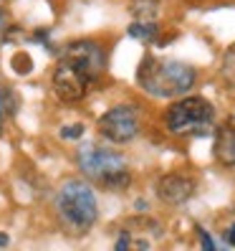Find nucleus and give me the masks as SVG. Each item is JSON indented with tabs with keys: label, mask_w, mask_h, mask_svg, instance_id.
<instances>
[{
	"label": "nucleus",
	"mask_w": 235,
	"mask_h": 251,
	"mask_svg": "<svg viewBox=\"0 0 235 251\" xmlns=\"http://www.w3.org/2000/svg\"><path fill=\"white\" fill-rule=\"evenodd\" d=\"M56 211L66 231L71 233H86L99 216V203L94 190L84 180H66L58 190L56 198Z\"/></svg>",
	"instance_id": "7ed1b4c3"
},
{
	"label": "nucleus",
	"mask_w": 235,
	"mask_h": 251,
	"mask_svg": "<svg viewBox=\"0 0 235 251\" xmlns=\"http://www.w3.org/2000/svg\"><path fill=\"white\" fill-rule=\"evenodd\" d=\"M10 112V97H8V89L0 84V129H3V122Z\"/></svg>",
	"instance_id": "f8f14e48"
},
{
	"label": "nucleus",
	"mask_w": 235,
	"mask_h": 251,
	"mask_svg": "<svg viewBox=\"0 0 235 251\" xmlns=\"http://www.w3.org/2000/svg\"><path fill=\"white\" fill-rule=\"evenodd\" d=\"M157 33H159V28L154 21H134L129 25V36L142 41V43H152L157 38Z\"/></svg>",
	"instance_id": "9d476101"
},
{
	"label": "nucleus",
	"mask_w": 235,
	"mask_h": 251,
	"mask_svg": "<svg viewBox=\"0 0 235 251\" xmlns=\"http://www.w3.org/2000/svg\"><path fill=\"white\" fill-rule=\"evenodd\" d=\"M215 160L225 168L235 165V122H223L215 132V145H213Z\"/></svg>",
	"instance_id": "1a4fd4ad"
},
{
	"label": "nucleus",
	"mask_w": 235,
	"mask_h": 251,
	"mask_svg": "<svg viewBox=\"0 0 235 251\" xmlns=\"http://www.w3.org/2000/svg\"><path fill=\"white\" fill-rule=\"evenodd\" d=\"M223 71L230 81H235V46L225 53V64H223Z\"/></svg>",
	"instance_id": "ddd939ff"
},
{
	"label": "nucleus",
	"mask_w": 235,
	"mask_h": 251,
	"mask_svg": "<svg viewBox=\"0 0 235 251\" xmlns=\"http://www.w3.org/2000/svg\"><path fill=\"white\" fill-rule=\"evenodd\" d=\"M131 13L137 16V21H154L159 13V3L157 0H137L131 5Z\"/></svg>",
	"instance_id": "9b49d317"
},
{
	"label": "nucleus",
	"mask_w": 235,
	"mask_h": 251,
	"mask_svg": "<svg viewBox=\"0 0 235 251\" xmlns=\"http://www.w3.org/2000/svg\"><path fill=\"white\" fill-rule=\"evenodd\" d=\"M197 236H200V244H202V249H208V251H213V249H215V241L208 236V231L197 228Z\"/></svg>",
	"instance_id": "2eb2a0df"
},
{
	"label": "nucleus",
	"mask_w": 235,
	"mask_h": 251,
	"mask_svg": "<svg viewBox=\"0 0 235 251\" xmlns=\"http://www.w3.org/2000/svg\"><path fill=\"white\" fill-rule=\"evenodd\" d=\"M84 135V125H68L61 129V137L64 140H79Z\"/></svg>",
	"instance_id": "4468645a"
},
{
	"label": "nucleus",
	"mask_w": 235,
	"mask_h": 251,
	"mask_svg": "<svg viewBox=\"0 0 235 251\" xmlns=\"http://www.w3.org/2000/svg\"><path fill=\"white\" fill-rule=\"evenodd\" d=\"M195 81H197L195 69L185 61H177V58L144 56L137 69V84L150 97L157 99L182 97L192 89Z\"/></svg>",
	"instance_id": "f257e3e1"
},
{
	"label": "nucleus",
	"mask_w": 235,
	"mask_h": 251,
	"mask_svg": "<svg viewBox=\"0 0 235 251\" xmlns=\"http://www.w3.org/2000/svg\"><path fill=\"white\" fill-rule=\"evenodd\" d=\"M215 109L205 97H185L167 109V129L172 135L202 137L213 129Z\"/></svg>",
	"instance_id": "20e7f679"
},
{
	"label": "nucleus",
	"mask_w": 235,
	"mask_h": 251,
	"mask_svg": "<svg viewBox=\"0 0 235 251\" xmlns=\"http://www.w3.org/2000/svg\"><path fill=\"white\" fill-rule=\"evenodd\" d=\"M225 244L235 249V221H233V224L228 226V231H225Z\"/></svg>",
	"instance_id": "dca6fc26"
},
{
	"label": "nucleus",
	"mask_w": 235,
	"mask_h": 251,
	"mask_svg": "<svg viewBox=\"0 0 235 251\" xmlns=\"http://www.w3.org/2000/svg\"><path fill=\"white\" fill-rule=\"evenodd\" d=\"M5 25H8V16L3 10H0V36H3V31H5Z\"/></svg>",
	"instance_id": "f3484780"
},
{
	"label": "nucleus",
	"mask_w": 235,
	"mask_h": 251,
	"mask_svg": "<svg viewBox=\"0 0 235 251\" xmlns=\"http://www.w3.org/2000/svg\"><path fill=\"white\" fill-rule=\"evenodd\" d=\"M137 132H139V117L131 104H116L99 117V135L114 145L134 140Z\"/></svg>",
	"instance_id": "39448f33"
},
{
	"label": "nucleus",
	"mask_w": 235,
	"mask_h": 251,
	"mask_svg": "<svg viewBox=\"0 0 235 251\" xmlns=\"http://www.w3.org/2000/svg\"><path fill=\"white\" fill-rule=\"evenodd\" d=\"M51 84H53L56 97L61 101L76 104V101H81L86 94H89L94 79L86 76L79 66H73V64L64 61V58H58V64L53 69V76H51Z\"/></svg>",
	"instance_id": "423d86ee"
},
{
	"label": "nucleus",
	"mask_w": 235,
	"mask_h": 251,
	"mask_svg": "<svg viewBox=\"0 0 235 251\" xmlns=\"http://www.w3.org/2000/svg\"><path fill=\"white\" fill-rule=\"evenodd\" d=\"M0 246H8V236L5 233H0Z\"/></svg>",
	"instance_id": "a211bd4d"
},
{
	"label": "nucleus",
	"mask_w": 235,
	"mask_h": 251,
	"mask_svg": "<svg viewBox=\"0 0 235 251\" xmlns=\"http://www.w3.org/2000/svg\"><path fill=\"white\" fill-rule=\"evenodd\" d=\"M58 58H64V61H68L73 66H79L86 76L94 79V81L107 69V53H104V49H101L96 41H71V43H66V46L61 49Z\"/></svg>",
	"instance_id": "0eeeda50"
},
{
	"label": "nucleus",
	"mask_w": 235,
	"mask_h": 251,
	"mask_svg": "<svg viewBox=\"0 0 235 251\" xmlns=\"http://www.w3.org/2000/svg\"><path fill=\"white\" fill-rule=\"evenodd\" d=\"M76 162L86 178L107 190H124L131 180L124 155H119L116 150H109V147L84 145L76 152Z\"/></svg>",
	"instance_id": "f03ea898"
},
{
	"label": "nucleus",
	"mask_w": 235,
	"mask_h": 251,
	"mask_svg": "<svg viewBox=\"0 0 235 251\" xmlns=\"http://www.w3.org/2000/svg\"><path fill=\"white\" fill-rule=\"evenodd\" d=\"M195 180L187 178L182 173H170V175H162L157 180V198L162 203H170V205H182L187 203L190 198L195 196Z\"/></svg>",
	"instance_id": "6e6552de"
}]
</instances>
